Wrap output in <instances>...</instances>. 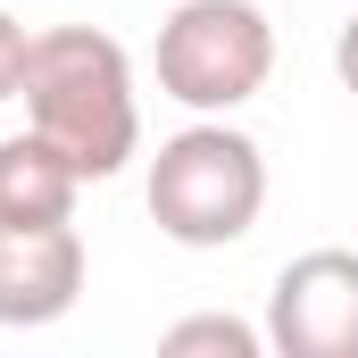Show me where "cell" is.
<instances>
[{
    "mask_svg": "<svg viewBox=\"0 0 358 358\" xmlns=\"http://www.w3.org/2000/svg\"><path fill=\"white\" fill-rule=\"evenodd\" d=\"M25 125L76 167L84 183L117 176L142 142V108H134V59L125 42L92 34V25H50L25 42Z\"/></svg>",
    "mask_w": 358,
    "mask_h": 358,
    "instance_id": "obj_1",
    "label": "cell"
},
{
    "mask_svg": "<svg viewBox=\"0 0 358 358\" xmlns=\"http://www.w3.org/2000/svg\"><path fill=\"white\" fill-rule=\"evenodd\" d=\"M142 200H150V217H159L167 242H183V250H225L267 208V150L242 125L200 117V125H183V134L159 142Z\"/></svg>",
    "mask_w": 358,
    "mask_h": 358,
    "instance_id": "obj_2",
    "label": "cell"
},
{
    "mask_svg": "<svg viewBox=\"0 0 358 358\" xmlns=\"http://www.w3.org/2000/svg\"><path fill=\"white\" fill-rule=\"evenodd\" d=\"M275 76V25L259 0H176L159 25V92L225 117Z\"/></svg>",
    "mask_w": 358,
    "mask_h": 358,
    "instance_id": "obj_3",
    "label": "cell"
},
{
    "mask_svg": "<svg viewBox=\"0 0 358 358\" xmlns=\"http://www.w3.org/2000/svg\"><path fill=\"white\" fill-rule=\"evenodd\" d=\"M267 350L358 358V250H300L267 292Z\"/></svg>",
    "mask_w": 358,
    "mask_h": 358,
    "instance_id": "obj_4",
    "label": "cell"
},
{
    "mask_svg": "<svg viewBox=\"0 0 358 358\" xmlns=\"http://www.w3.org/2000/svg\"><path fill=\"white\" fill-rule=\"evenodd\" d=\"M84 292V234L67 225H0V325H59Z\"/></svg>",
    "mask_w": 358,
    "mask_h": 358,
    "instance_id": "obj_5",
    "label": "cell"
},
{
    "mask_svg": "<svg viewBox=\"0 0 358 358\" xmlns=\"http://www.w3.org/2000/svg\"><path fill=\"white\" fill-rule=\"evenodd\" d=\"M76 192H84V176L34 125L0 142V225H67L76 217Z\"/></svg>",
    "mask_w": 358,
    "mask_h": 358,
    "instance_id": "obj_6",
    "label": "cell"
},
{
    "mask_svg": "<svg viewBox=\"0 0 358 358\" xmlns=\"http://www.w3.org/2000/svg\"><path fill=\"white\" fill-rule=\"evenodd\" d=\"M159 350H176V358H192V350L259 358V350H267V334H259V325H242V317H183V325H167V334H159Z\"/></svg>",
    "mask_w": 358,
    "mask_h": 358,
    "instance_id": "obj_7",
    "label": "cell"
},
{
    "mask_svg": "<svg viewBox=\"0 0 358 358\" xmlns=\"http://www.w3.org/2000/svg\"><path fill=\"white\" fill-rule=\"evenodd\" d=\"M25 42H34V34L0 8V100H17V84H25Z\"/></svg>",
    "mask_w": 358,
    "mask_h": 358,
    "instance_id": "obj_8",
    "label": "cell"
},
{
    "mask_svg": "<svg viewBox=\"0 0 358 358\" xmlns=\"http://www.w3.org/2000/svg\"><path fill=\"white\" fill-rule=\"evenodd\" d=\"M334 67H342V84L358 92V17L342 25V42H334Z\"/></svg>",
    "mask_w": 358,
    "mask_h": 358,
    "instance_id": "obj_9",
    "label": "cell"
}]
</instances>
